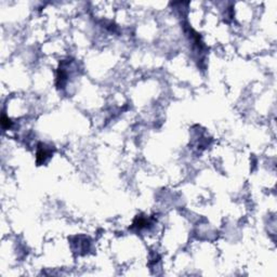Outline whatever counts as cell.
<instances>
[{"mask_svg":"<svg viewBox=\"0 0 277 277\" xmlns=\"http://www.w3.org/2000/svg\"><path fill=\"white\" fill-rule=\"evenodd\" d=\"M1 123H2V127L6 128V129L11 126V121H10L9 119H8L7 117H5V116L2 117V121H1Z\"/></svg>","mask_w":277,"mask_h":277,"instance_id":"2","label":"cell"},{"mask_svg":"<svg viewBox=\"0 0 277 277\" xmlns=\"http://www.w3.org/2000/svg\"><path fill=\"white\" fill-rule=\"evenodd\" d=\"M51 153L50 150H48L45 147H40L38 150V153H37V161H38V164H42L45 162V159L50 157Z\"/></svg>","mask_w":277,"mask_h":277,"instance_id":"1","label":"cell"}]
</instances>
